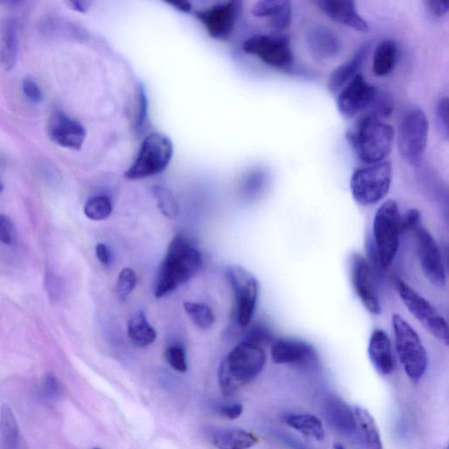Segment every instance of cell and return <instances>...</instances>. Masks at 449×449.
Listing matches in <instances>:
<instances>
[{"label": "cell", "mask_w": 449, "mask_h": 449, "mask_svg": "<svg viewBox=\"0 0 449 449\" xmlns=\"http://www.w3.org/2000/svg\"><path fill=\"white\" fill-rule=\"evenodd\" d=\"M91 449H101V448H91Z\"/></svg>", "instance_id": "f5cc1de1"}, {"label": "cell", "mask_w": 449, "mask_h": 449, "mask_svg": "<svg viewBox=\"0 0 449 449\" xmlns=\"http://www.w3.org/2000/svg\"><path fill=\"white\" fill-rule=\"evenodd\" d=\"M44 286H45L47 296L51 301L56 302L61 296L62 286L60 278L51 268H47L44 277Z\"/></svg>", "instance_id": "74e56055"}, {"label": "cell", "mask_w": 449, "mask_h": 449, "mask_svg": "<svg viewBox=\"0 0 449 449\" xmlns=\"http://www.w3.org/2000/svg\"><path fill=\"white\" fill-rule=\"evenodd\" d=\"M17 21L5 18L0 21V67L11 71L17 62Z\"/></svg>", "instance_id": "7402d4cb"}, {"label": "cell", "mask_w": 449, "mask_h": 449, "mask_svg": "<svg viewBox=\"0 0 449 449\" xmlns=\"http://www.w3.org/2000/svg\"><path fill=\"white\" fill-rule=\"evenodd\" d=\"M164 355H165L168 363H169L174 371L179 373L187 371V362H186L185 351H183L182 347L179 346L168 347Z\"/></svg>", "instance_id": "d590c367"}, {"label": "cell", "mask_w": 449, "mask_h": 449, "mask_svg": "<svg viewBox=\"0 0 449 449\" xmlns=\"http://www.w3.org/2000/svg\"><path fill=\"white\" fill-rule=\"evenodd\" d=\"M376 95V87L358 73L338 93V110L345 118H353L371 106Z\"/></svg>", "instance_id": "5bb4252c"}, {"label": "cell", "mask_w": 449, "mask_h": 449, "mask_svg": "<svg viewBox=\"0 0 449 449\" xmlns=\"http://www.w3.org/2000/svg\"><path fill=\"white\" fill-rule=\"evenodd\" d=\"M286 1L284 0H264L256 2L252 8V14L257 18L270 19L282 10Z\"/></svg>", "instance_id": "e575fe53"}, {"label": "cell", "mask_w": 449, "mask_h": 449, "mask_svg": "<svg viewBox=\"0 0 449 449\" xmlns=\"http://www.w3.org/2000/svg\"><path fill=\"white\" fill-rule=\"evenodd\" d=\"M183 308L192 322L201 330H208L215 322V315L209 306L202 303L185 302Z\"/></svg>", "instance_id": "4dcf8cb0"}, {"label": "cell", "mask_w": 449, "mask_h": 449, "mask_svg": "<svg viewBox=\"0 0 449 449\" xmlns=\"http://www.w3.org/2000/svg\"><path fill=\"white\" fill-rule=\"evenodd\" d=\"M22 90H23L25 96L32 102H42L43 99V91L33 79L30 78H25L23 84H22Z\"/></svg>", "instance_id": "b9f144b4"}, {"label": "cell", "mask_w": 449, "mask_h": 449, "mask_svg": "<svg viewBox=\"0 0 449 449\" xmlns=\"http://www.w3.org/2000/svg\"><path fill=\"white\" fill-rule=\"evenodd\" d=\"M308 45L312 55L321 60L335 58L341 49L337 34L324 27H316L309 32Z\"/></svg>", "instance_id": "44dd1931"}, {"label": "cell", "mask_w": 449, "mask_h": 449, "mask_svg": "<svg viewBox=\"0 0 449 449\" xmlns=\"http://www.w3.org/2000/svg\"><path fill=\"white\" fill-rule=\"evenodd\" d=\"M417 252L424 276L435 286H444L446 271L441 251L434 237L424 227L417 230Z\"/></svg>", "instance_id": "4fadbf2b"}, {"label": "cell", "mask_w": 449, "mask_h": 449, "mask_svg": "<svg viewBox=\"0 0 449 449\" xmlns=\"http://www.w3.org/2000/svg\"><path fill=\"white\" fill-rule=\"evenodd\" d=\"M152 195L156 199L157 207L161 213L169 220H176L179 216V207L176 199L169 189L161 185L151 188Z\"/></svg>", "instance_id": "f546056e"}, {"label": "cell", "mask_w": 449, "mask_h": 449, "mask_svg": "<svg viewBox=\"0 0 449 449\" xmlns=\"http://www.w3.org/2000/svg\"><path fill=\"white\" fill-rule=\"evenodd\" d=\"M137 284V276L130 268H125L119 272L116 290L119 298L124 300L133 292Z\"/></svg>", "instance_id": "836d02e7"}, {"label": "cell", "mask_w": 449, "mask_h": 449, "mask_svg": "<svg viewBox=\"0 0 449 449\" xmlns=\"http://www.w3.org/2000/svg\"><path fill=\"white\" fill-rule=\"evenodd\" d=\"M323 410L325 419L337 434L345 437H352L356 434L355 413L343 400L330 397L325 401Z\"/></svg>", "instance_id": "d6986e66"}, {"label": "cell", "mask_w": 449, "mask_h": 449, "mask_svg": "<svg viewBox=\"0 0 449 449\" xmlns=\"http://www.w3.org/2000/svg\"><path fill=\"white\" fill-rule=\"evenodd\" d=\"M395 345L398 358L408 378L419 381L428 368V353L416 330L402 316L392 315Z\"/></svg>", "instance_id": "8992f818"}, {"label": "cell", "mask_w": 449, "mask_h": 449, "mask_svg": "<svg viewBox=\"0 0 449 449\" xmlns=\"http://www.w3.org/2000/svg\"><path fill=\"white\" fill-rule=\"evenodd\" d=\"M242 50L275 68H287L293 62L290 40L286 34H255L244 41Z\"/></svg>", "instance_id": "30bf717a"}, {"label": "cell", "mask_w": 449, "mask_h": 449, "mask_svg": "<svg viewBox=\"0 0 449 449\" xmlns=\"http://www.w3.org/2000/svg\"><path fill=\"white\" fill-rule=\"evenodd\" d=\"M84 210L88 219L100 221L110 216L113 211V205L106 196H96L87 202Z\"/></svg>", "instance_id": "1f68e13d"}, {"label": "cell", "mask_w": 449, "mask_h": 449, "mask_svg": "<svg viewBox=\"0 0 449 449\" xmlns=\"http://www.w3.org/2000/svg\"><path fill=\"white\" fill-rule=\"evenodd\" d=\"M3 189H4V185H3V183L0 182V192L3 191Z\"/></svg>", "instance_id": "816d5d0a"}, {"label": "cell", "mask_w": 449, "mask_h": 449, "mask_svg": "<svg viewBox=\"0 0 449 449\" xmlns=\"http://www.w3.org/2000/svg\"><path fill=\"white\" fill-rule=\"evenodd\" d=\"M347 141L366 164L382 162L391 153L394 129L371 112L357 119L347 133Z\"/></svg>", "instance_id": "3957f363"}, {"label": "cell", "mask_w": 449, "mask_h": 449, "mask_svg": "<svg viewBox=\"0 0 449 449\" xmlns=\"http://www.w3.org/2000/svg\"><path fill=\"white\" fill-rule=\"evenodd\" d=\"M429 124L426 113L413 106L404 113L398 133V147L401 156L411 164L422 160L428 140Z\"/></svg>", "instance_id": "52a82bcc"}, {"label": "cell", "mask_w": 449, "mask_h": 449, "mask_svg": "<svg viewBox=\"0 0 449 449\" xmlns=\"http://www.w3.org/2000/svg\"><path fill=\"white\" fill-rule=\"evenodd\" d=\"M436 123L438 130L445 139L448 138V97L439 100L436 107Z\"/></svg>", "instance_id": "f35d334b"}, {"label": "cell", "mask_w": 449, "mask_h": 449, "mask_svg": "<svg viewBox=\"0 0 449 449\" xmlns=\"http://www.w3.org/2000/svg\"><path fill=\"white\" fill-rule=\"evenodd\" d=\"M47 135L50 140L60 146L79 150L84 143L87 130L77 120L61 111H56L47 122Z\"/></svg>", "instance_id": "2e32d148"}, {"label": "cell", "mask_w": 449, "mask_h": 449, "mask_svg": "<svg viewBox=\"0 0 449 449\" xmlns=\"http://www.w3.org/2000/svg\"><path fill=\"white\" fill-rule=\"evenodd\" d=\"M446 449H448V448H446Z\"/></svg>", "instance_id": "db71d44e"}, {"label": "cell", "mask_w": 449, "mask_h": 449, "mask_svg": "<svg viewBox=\"0 0 449 449\" xmlns=\"http://www.w3.org/2000/svg\"><path fill=\"white\" fill-rule=\"evenodd\" d=\"M240 3L230 0L196 12L198 20L214 39H226L235 30L238 20Z\"/></svg>", "instance_id": "7c38bea8"}, {"label": "cell", "mask_w": 449, "mask_h": 449, "mask_svg": "<svg viewBox=\"0 0 449 449\" xmlns=\"http://www.w3.org/2000/svg\"><path fill=\"white\" fill-rule=\"evenodd\" d=\"M334 449H347V448H345L343 445L335 444L334 445Z\"/></svg>", "instance_id": "f907efd6"}, {"label": "cell", "mask_w": 449, "mask_h": 449, "mask_svg": "<svg viewBox=\"0 0 449 449\" xmlns=\"http://www.w3.org/2000/svg\"><path fill=\"white\" fill-rule=\"evenodd\" d=\"M365 52L360 50L350 61L334 69L328 79L327 88L332 93H339L358 74Z\"/></svg>", "instance_id": "83f0119b"}, {"label": "cell", "mask_w": 449, "mask_h": 449, "mask_svg": "<svg viewBox=\"0 0 449 449\" xmlns=\"http://www.w3.org/2000/svg\"><path fill=\"white\" fill-rule=\"evenodd\" d=\"M392 179L391 163L381 162L354 172L350 189L357 203L363 207L375 205L387 197Z\"/></svg>", "instance_id": "ba28073f"}, {"label": "cell", "mask_w": 449, "mask_h": 449, "mask_svg": "<svg viewBox=\"0 0 449 449\" xmlns=\"http://www.w3.org/2000/svg\"><path fill=\"white\" fill-rule=\"evenodd\" d=\"M401 214L396 201H385L376 211L373 223L374 249L378 265L390 266L400 246Z\"/></svg>", "instance_id": "5b68a950"}, {"label": "cell", "mask_w": 449, "mask_h": 449, "mask_svg": "<svg viewBox=\"0 0 449 449\" xmlns=\"http://www.w3.org/2000/svg\"><path fill=\"white\" fill-rule=\"evenodd\" d=\"M398 46L394 41H382L376 47L373 56V72L378 77L390 74L396 65Z\"/></svg>", "instance_id": "f1b7e54d"}, {"label": "cell", "mask_w": 449, "mask_h": 449, "mask_svg": "<svg viewBox=\"0 0 449 449\" xmlns=\"http://www.w3.org/2000/svg\"><path fill=\"white\" fill-rule=\"evenodd\" d=\"M280 441L286 445L287 447H289L292 449H308L306 448L305 446L300 444L299 441H297L296 439H294L287 435H278Z\"/></svg>", "instance_id": "7dc6e473"}, {"label": "cell", "mask_w": 449, "mask_h": 449, "mask_svg": "<svg viewBox=\"0 0 449 449\" xmlns=\"http://www.w3.org/2000/svg\"><path fill=\"white\" fill-rule=\"evenodd\" d=\"M173 153L172 141L167 135L151 133L141 142L137 157L124 173L125 179L136 181L159 175L170 165Z\"/></svg>", "instance_id": "277c9868"}, {"label": "cell", "mask_w": 449, "mask_h": 449, "mask_svg": "<svg viewBox=\"0 0 449 449\" xmlns=\"http://www.w3.org/2000/svg\"><path fill=\"white\" fill-rule=\"evenodd\" d=\"M202 264L203 259L198 249L185 237H174L158 271L154 296L163 298L187 283L200 270Z\"/></svg>", "instance_id": "6da1fadb"}, {"label": "cell", "mask_w": 449, "mask_h": 449, "mask_svg": "<svg viewBox=\"0 0 449 449\" xmlns=\"http://www.w3.org/2000/svg\"><path fill=\"white\" fill-rule=\"evenodd\" d=\"M369 356L378 374L391 375L394 371L395 362L391 343L387 332L376 330L369 343Z\"/></svg>", "instance_id": "ffe728a7"}, {"label": "cell", "mask_w": 449, "mask_h": 449, "mask_svg": "<svg viewBox=\"0 0 449 449\" xmlns=\"http://www.w3.org/2000/svg\"><path fill=\"white\" fill-rule=\"evenodd\" d=\"M351 280L354 290L365 308L372 314H381V303L373 282L371 268L358 253L351 255Z\"/></svg>", "instance_id": "9a60e30c"}, {"label": "cell", "mask_w": 449, "mask_h": 449, "mask_svg": "<svg viewBox=\"0 0 449 449\" xmlns=\"http://www.w3.org/2000/svg\"><path fill=\"white\" fill-rule=\"evenodd\" d=\"M14 239V224L6 215L0 214V242L12 245Z\"/></svg>", "instance_id": "60d3db41"}, {"label": "cell", "mask_w": 449, "mask_h": 449, "mask_svg": "<svg viewBox=\"0 0 449 449\" xmlns=\"http://www.w3.org/2000/svg\"><path fill=\"white\" fill-rule=\"evenodd\" d=\"M266 360V353L259 345L243 341L233 347L221 362L218 372V381L223 395L231 396L257 378Z\"/></svg>", "instance_id": "7a4b0ae2"}, {"label": "cell", "mask_w": 449, "mask_h": 449, "mask_svg": "<svg viewBox=\"0 0 449 449\" xmlns=\"http://www.w3.org/2000/svg\"><path fill=\"white\" fill-rule=\"evenodd\" d=\"M243 412V406L240 404H227L220 408L219 413L229 419H238Z\"/></svg>", "instance_id": "f6af8a7d"}, {"label": "cell", "mask_w": 449, "mask_h": 449, "mask_svg": "<svg viewBox=\"0 0 449 449\" xmlns=\"http://www.w3.org/2000/svg\"><path fill=\"white\" fill-rule=\"evenodd\" d=\"M95 251H96L97 258L99 259L101 264H109L110 251L106 244H104V243H99V244H97Z\"/></svg>", "instance_id": "bcb514c9"}, {"label": "cell", "mask_w": 449, "mask_h": 449, "mask_svg": "<svg viewBox=\"0 0 449 449\" xmlns=\"http://www.w3.org/2000/svg\"><path fill=\"white\" fill-rule=\"evenodd\" d=\"M271 358L275 363L284 365H305L316 358V352L306 341L282 338L271 345Z\"/></svg>", "instance_id": "e0dca14e"}, {"label": "cell", "mask_w": 449, "mask_h": 449, "mask_svg": "<svg viewBox=\"0 0 449 449\" xmlns=\"http://www.w3.org/2000/svg\"><path fill=\"white\" fill-rule=\"evenodd\" d=\"M68 4L69 8L73 9L75 11L79 12H87L88 9H89L91 2L78 1V0H76V1H69Z\"/></svg>", "instance_id": "c3c4849f"}, {"label": "cell", "mask_w": 449, "mask_h": 449, "mask_svg": "<svg viewBox=\"0 0 449 449\" xmlns=\"http://www.w3.org/2000/svg\"><path fill=\"white\" fill-rule=\"evenodd\" d=\"M420 220H422V214L419 210L413 208L407 211L400 217V230L403 232H412L414 230H418Z\"/></svg>", "instance_id": "ab89813d"}, {"label": "cell", "mask_w": 449, "mask_h": 449, "mask_svg": "<svg viewBox=\"0 0 449 449\" xmlns=\"http://www.w3.org/2000/svg\"><path fill=\"white\" fill-rule=\"evenodd\" d=\"M211 441L218 449H249L259 442L252 433L240 428H224L211 433Z\"/></svg>", "instance_id": "603a6c76"}, {"label": "cell", "mask_w": 449, "mask_h": 449, "mask_svg": "<svg viewBox=\"0 0 449 449\" xmlns=\"http://www.w3.org/2000/svg\"><path fill=\"white\" fill-rule=\"evenodd\" d=\"M284 422L306 437L323 441L325 430L321 419L309 413H290L284 417Z\"/></svg>", "instance_id": "d4e9b609"}, {"label": "cell", "mask_w": 449, "mask_h": 449, "mask_svg": "<svg viewBox=\"0 0 449 449\" xmlns=\"http://www.w3.org/2000/svg\"><path fill=\"white\" fill-rule=\"evenodd\" d=\"M245 341L259 345V346L261 347L262 344L273 343L274 341L273 336H272L270 332L264 327L255 328V330L249 334V337L246 338V340Z\"/></svg>", "instance_id": "7bdbcfd3"}, {"label": "cell", "mask_w": 449, "mask_h": 449, "mask_svg": "<svg viewBox=\"0 0 449 449\" xmlns=\"http://www.w3.org/2000/svg\"><path fill=\"white\" fill-rule=\"evenodd\" d=\"M0 439L6 449H17L21 431L17 418L8 404L0 407Z\"/></svg>", "instance_id": "4316f807"}, {"label": "cell", "mask_w": 449, "mask_h": 449, "mask_svg": "<svg viewBox=\"0 0 449 449\" xmlns=\"http://www.w3.org/2000/svg\"><path fill=\"white\" fill-rule=\"evenodd\" d=\"M226 274L235 296L237 321L240 327H248L257 303L258 281L251 272L240 265H230Z\"/></svg>", "instance_id": "8fae6325"}, {"label": "cell", "mask_w": 449, "mask_h": 449, "mask_svg": "<svg viewBox=\"0 0 449 449\" xmlns=\"http://www.w3.org/2000/svg\"><path fill=\"white\" fill-rule=\"evenodd\" d=\"M167 4L174 6L178 10L183 12H192V5L188 1H168Z\"/></svg>", "instance_id": "681fc988"}, {"label": "cell", "mask_w": 449, "mask_h": 449, "mask_svg": "<svg viewBox=\"0 0 449 449\" xmlns=\"http://www.w3.org/2000/svg\"><path fill=\"white\" fill-rule=\"evenodd\" d=\"M128 339L138 347L150 346L157 339L156 330L148 322L143 312H138L129 319L128 324Z\"/></svg>", "instance_id": "cb8c5ba5"}, {"label": "cell", "mask_w": 449, "mask_h": 449, "mask_svg": "<svg viewBox=\"0 0 449 449\" xmlns=\"http://www.w3.org/2000/svg\"><path fill=\"white\" fill-rule=\"evenodd\" d=\"M63 385L54 373H47L41 381L39 393L44 400L54 401L63 395Z\"/></svg>", "instance_id": "d6a6232c"}, {"label": "cell", "mask_w": 449, "mask_h": 449, "mask_svg": "<svg viewBox=\"0 0 449 449\" xmlns=\"http://www.w3.org/2000/svg\"><path fill=\"white\" fill-rule=\"evenodd\" d=\"M357 429L360 430L363 441L369 449H384L378 424L368 410L362 406L354 408Z\"/></svg>", "instance_id": "484cf974"}, {"label": "cell", "mask_w": 449, "mask_h": 449, "mask_svg": "<svg viewBox=\"0 0 449 449\" xmlns=\"http://www.w3.org/2000/svg\"><path fill=\"white\" fill-rule=\"evenodd\" d=\"M332 20L357 31H369V25L356 10V3L347 0H316L312 2Z\"/></svg>", "instance_id": "ac0fdd59"}, {"label": "cell", "mask_w": 449, "mask_h": 449, "mask_svg": "<svg viewBox=\"0 0 449 449\" xmlns=\"http://www.w3.org/2000/svg\"><path fill=\"white\" fill-rule=\"evenodd\" d=\"M395 286L401 300L410 314L423 325V327L433 336L446 346L449 344V330L448 322L442 317L431 303L419 295L409 284L400 277H395Z\"/></svg>", "instance_id": "9c48e42d"}, {"label": "cell", "mask_w": 449, "mask_h": 449, "mask_svg": "<svg viewBox=\"0 0 449 449\" xmlns=\"http://www.w3.org/2000/svg\"><path fill=\"white\" fill-rule=\"evenodd\" d=\"M292 18V3L286 1L282 10L268 19V25L276 31H283L289 27Z\"/></svg>", "instance_id": "8d00e7d4"}, {"label": "cell", "mask_w": 449, "mask_h": 449, "mask_svg": "<svg viewBox=\"0 0 449 449\" xmlns=\"http://www.w3.org/2000/svg\"><path fill=\"white\" fill-rule=\"evenodd\" d=\"M425 3L426 8L428 9L430 14L436 16V17H441V16L447 14L449 8V3L448 1H428Z\"/></svg>", "instance_id": "ee69618b"}]
</instances>
